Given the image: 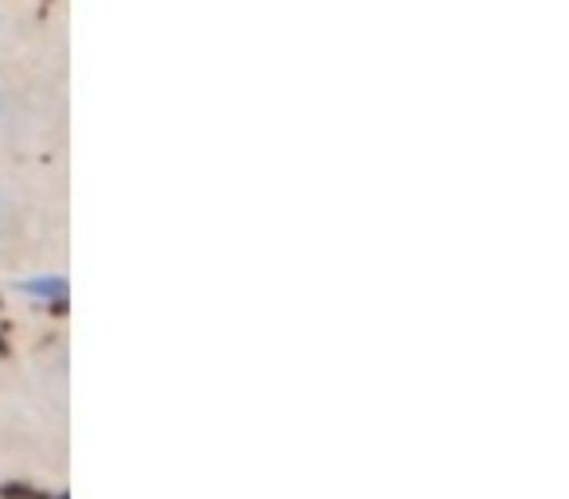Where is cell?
Masks as SVG:
<instances>
[{
  "mask_svg": "<svg viewBox=\"0 0 569 499\" xmlns=\"http://www.w3.org/2000/svg\"><path fill=\"white\" fill-rule=\"evenodd\" d=\"M20 222H24V188L17 176L0 168V255L12 246Z\"/></svg>",
  "mask_w": 569,
  "mask_h": 499,
  "instance_id": "6da1fadb",
  "label": "cell"
},
{
  "mask_svg": "<svg viewBox=\"0 0 569 499\" xmlns=\"http://www.w3.org/2000/svg\"><path fill=\"white\" fill-rule=\"evenodd\" d=\"M28 94L17 87V82L0 79V144L17 141V137L28 133Z\"/></svg>",
  "mask_w": 569,
  "mask_h": 499,
  "instance_id": "7a4b0ae2",
  "label": "cell"
}]
</instances>
